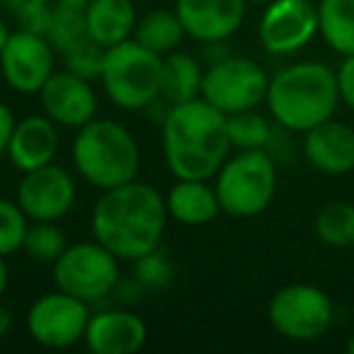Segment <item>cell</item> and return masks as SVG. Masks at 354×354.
Instances as JSON below:
<instances>
[{
    "label": "cell",
    "mask_w": 354,
    "mask_h": 354,
    "mask_svg": "<svg viewBox=\"0 0 354 354\" xmlns=\"http://www.w3.org/2000/svg\"><path fill=\"white\" fill-rule=\"evenodd\" d=\"M167 218L165 194L136 177L100 194L90 214V231L122 262H133L160 248Z\"/></svg>",
    "instance_id": "obj_1"
},
{
    "label": "cell",
    "mask_w": 354,
    "mask_h": 354,
    "mask_svg": "<svg viewBox=\"0 0 354 354\" xmlns=\"http://www.w3.org/2000/svg\"><path fill=\"white\" fill-rule=\"evenodd\" d=\"M160 148L175 180H212L233 148L226 114L204 97L167 104L160 122Z\"/></svg>",
    "instance_id": "obj_2"
},
{
    "label": "cell",
    "mask_w": 354,
    "mask_h": 354,
    "mask_svg": "<svg viewBox=\"0 0 354 354\" xmlns=\"http://www.w3.org/2000/svg\"><path fill=\"white\" fill-rule=\"evenodd\" d=\"M265 104L284 131L306 133L335 117L339 104L337 73L323 61H299L270 78Z\"/></svg>",
    "instance_id": "obj_3"
},
{
    "label": "cell",
    "mask_w": 354,
    "mask_h": 354,
    "mask_svg": "<svg viewBox=\"0 0 354 354\" xmlns=\"http://www.w3.org/2000/svg\"><path fill=\"white\" fill-rule=\"evenodd\" d=\"M71 156L75 172L100 192L131 183L141 170L136 136L122 122L107 117H95L75 131Z\"/></svg>",
    "instance_id": "obj_4"
},
{
    "label": "cell",
    "mask_w": 354,
    "mask_h": 354,
    "mask_svg": "<svg viewBox=\"0 0 354 354\" xmlns=\"http://www.w3.org/2000/svg\"><path fill=\"white\" fill-rule=\"evenodd\" d=\"M100 83L114 107L143 112L160 102L162 56L141 46L136 39L104 49Z\"/></svg>",
    "instance_id": "obj_5"
},
{
    "label": "cell",
    "mask_w": 354,
    "mask_h": 354,
    "mask_svg": "<svg viewBox=\"0 0 354 354\" xmlns=\"http://www.w3.org/2000/svg\"><path fill=\"white\" fill-rule=\"evenodd\" d=\"M221 212L236 218H252L272 204L277 194V162L267 148L228 156L214 175Z\"/></svg>",
    "instance_id": "obj_6"
},
{
    "label": "cell",
    "mask_w": 354,
    "mask_h": 354,
    "mask_svg": "<svg viewBox=\"0 0 354 354\" xmlns=\"http://www.w3.org/2000/svg\"><path fill=\"white\" fill-rule=\"evenodd\" d=\"M119 257L109 252L100 241H80L68 245L51 265L54 286L85 304H100L109 299L117 286L122 270Z\"/></svg>",
    "instance_id": "obj_7"
},
{
    "label": "cell",
    "mask_w": 354,
    "mask_h": 354,
    "mask_svg": "<svg viewBox=\"0 0 354 354\" xmlns=\"http://www.w3.org/2000/svg\"><path fill=\"white\" fill-rule=\"evenodd\" d=\"M270 75L248 56L226 54L204 68L202 97L223 114L245 112L265 104Z\"/></svg>",
    "instance_id": "obj_8"
},
{
    "label": "cell",
    "mask_w": 354,
    "mask_h": 354,
    "mask_svg": "<svg viewBox=\"0 0 354 354\" xmlns=\"http://www.w3.org/2000/svg\"><path fill=\"white\" fill-rule=\"evenodd\" d=\"M270 325L286 339L313 342L335 323L333 299L313 284H286L270 299Z\"/></svg>",
    "instance_id": "obj_9"
},
{
    "label": "cell",
    "mask_w": 354,
    "mask_h": 354,
    "mask_svg": "<svg viewBox=\"0 0 354 354\" xmlns=\"http://www.w3.org/2000/svg\"><path fill=\"white\" fill-rule=\"evenodd\" d=\"M90 315V304L56 289L41 294L27 308L25 328L27 335L41 347L68 349L85 339Z\"/></svg>",
    "instance_id": "obj_10"
},
{
    "label": "cell",
    "mask_w": 354,
    "mask_h": 354,
    "mask_svg": "<svg viewBox=\"0 0 354 354\" xmlns=\"http://www.w3.org/2000/svg\"><path fill=\"white\" fill-rule=\"evenodd\" d=\"M56 71V49L41 32L17 27L0 51V75L20 95H39Z\"/></svg>",
    "instance_id": "obj_11"
},
{
    "label": "cell",
    "mask_w": 354,
    "mask_h": 354,
    "mask_svg": "<svg viewBox=\"0 0 354 354\" xmlns=\"http://www.w3.org/2000/svg\"><path fill=\"white\" fill-rule=\"evenodd\" d=\"M318 35V6L310 0H272L262 10L257 39L270 56H291Z\"/></svg>",
    "instance_id": "obj_12"
},
{
    "label": "cell",
    "mask_w": 354,
    "mask_h": 354,
    "mask_svg": "<svg viewBox=\"0 0 354 354\" xmlns=\"http://www.w3.org/2000/svg\"><path fill=\"white\" fill-rule=\"evenodd\" d=\"M75 177L56 162L22 172L15 192V202L30 221H61L75 207Z\"/></svg>",
    "instance_id": "obj_13"
},
{
    "label": "cell",
    "mask_w": 354,
    "mask_h": 354,
    "mask_svg": "<svg viewBox=\"0 0 354 354\" xmlns=\"http://www.w3.org/2000/svg\"><path fill=\"white\" fill-rule=\"evenodd\" d=\"M39 102L44 114L61 129L78 131L97 117L100 100L93 80H85L71 71H54L51 78L39 90Z\"/></svg>",
    "instance_id": "obj_14"
},
{
    "label": "cell",
    "mask_w": 354,
    "mask_h": 354,
    "mask_svg": "<svg viewBox=\"0 0 354 354\" xmlns=\"http://www.w3.org/2000/svg\"><path fill=\"white\" fill-rule=\"evenodd\" d=\"M185 35L199 44H223L245 22V0H175Z\"/></svg>",
    "instance_id": "obj_15"
},
{
    "label": "cell",
    "mask_w": 354,
    "mask_h": 354,
    "mask_svg": "<svg viewBox=\"0 0 354 354\" xmlns=\"http://www.w3.org/2000/svg\"><path fill=\"white\" fill-rule=\"evenodd\" d=\"M148 325L129 306L90 315L83 344L93 354H133L146 344Z\"/></svg>",
    "instance_id": "obj_16"
},
{
    "label": "cell",
    "mask_w": 354,
    "mask_h": 354,
    "mask_svg": "<svg viewBox=\"0 0 354 354\" xmlns=\"http://www.w3.org/2000/svg\"><path fill=\"white\" fill-rule=\"evenodd\" d=\"M59 129V124L51 122L44 112L17 119L6 156L10 165L20 172H30L54 162L61 146Z\"/></svg>",
    "instance_id": "obj_17"
},
{
    "label": "cell",
    "mask_w": 354,
    "mask_h": 354,
    "mask_svg": "<svg viewBox=\"0 0 354 354\" xmlns=\"http://www.w3.org/2000/svg\"><path fill=\"white\" fill-rule=\"evenodd\" d=\"M304 158L323 175H347L354 170V129L337 119L318 124L304 133Z\"/></svg>",
    "instance_id": "obj_18"
},
{
    "label": "cell",
    "mask_w": 354,
    "mask_h": 354,
    "mask_svg": "<svg viewBox=\"0 0 354 354\" xmlns=\"http://www.w3.org/2000/svg\"><path fill=\"white\" fill-rule=\"evenodd\" d=\"M167 216L183 226H207L221 214L216 189L209 180H177L165 194Z\"/></svg>",
    "instance_id": "obj_19"
},
{
    "label": "cell",
    "mask_w": 354,
    "mask_h": 354,
    "mask_svg": "<svg viewBox=\"0 0 354 354\" xmlns=\"http://www.w3.org/2000/svg\"><path fill=\"white\" fill-rule=\"evenodd\" d=\"M136 6L133 0H90L85 6V30L88 39L102 49L133 39L136 32Z\"/></svg>",
    "instance_id": "obj_20"
},
{
    "label": "cell",
    "mask_w": 354,
    "mask_h": 354,
    "mask_svg": "<svg viewBox=\"0 0 354 354\" xmlns=\"http://www.w3.org/2000/svg\"><path fill=\"white\" fill-rule=\"evenodd\" d=\"M204 68L192 54L172 51L162 56V93L160 100L167 104L189 102L194 97H202Z\"/></svg>",
    "instance_id": "obj_21"
},
{
    "label": "cell",
    "mask_w": 354,
    "mask_h": 354,
    "mask_svg": "<svg viewBox=\"0 0 354 354\" xmlns=\"http://www.w3.org/2000/svg\"><path fill=\"white\" fill-rule=\"evenodd\" d=\"M318 35L335 54H354V0H320Z\"/></svg>",
    "instance_id": "obj_22"
},
{
    "label": "cell",
    "mask_w": 354,
    "mask_h": 354,
    "mask_svg": "<svg viewBox=\"0 0 354 354\" xmlns=\"http://www.w3.org/2000/svg\"><path fill=\"white\" fill-rule=\"evenodd\" d=\"M185 27L180 22L175 10H153L138 17L133 39L146 49L156 51L160 56H167L180 49L185 39Z\"/></svg>",
    "instance_id": "obj_23"
},
{
    "label": "cell",
    "mask_w": 354,
    "mask_h": 354,
    "mask_svg": "<svg viewBox=\"0 0 354 354\" xmlns=\"http://www.w3.org/2000/svg\"><path fill=\"white\" fill-rule=\"evenodd\" d=\"M44 37L51 41L56 54H66V51L73 49L75 44L85 41L88 39V30H85V8L56 0L54 8H51L49 22H46Z\"/></svg>",
    "instance_id": "obj_24"
},
{
    "label": "cell",
    "mask_w": 354,
    "mask_h": 354,
    "mask_svg": "<svg viewBox=\"0 0 354 354\" xmlns=\"http://www.w3.org/2000/svg\"><path fill=\"white\" fill-rule=\"evenodd\" d=\"M313 231L323 245L328 248H352L354 245V204L330 202L315 214Z\"/></svg>",
    "instance_id": "obj_25"
},
{
    "label": "cell",
    "mask_w": 354,
    "mask_h": 354,
    "mask_svg": "<svg viewBox=\"0 0 354 354\" xmlns=\"http://www.w3.org/2000/svg\"><path fill=\"white\" fill-rule=\"evenodd\" d=\"M228 124V138L236 151H257L267 148L274 136L270 119L260 114L257 109H245V112L226 114Z\"/></svg>",
    "instance_id": "obj_26"
},
{
    "label": "cell",
    "mask_w": 354,
    "mask_h": 354,
    "mask_svg": "<svg viewBox=\"0 0 354 354\" xmlns=\"http://www.w3.org/2000/svg\"><path fill=\"white\" fill-rule=\"evenodd\" d=\"M66 248H68V241L59 221H32L22 250L41 265H54Z\"/></svg>",
    "instance_id": "obj_27"
},
{
    "label": "cell",
    "mask_w": 354,
    "mask_h": 354,
    "mask_svg": "<svg viewBox=\"0 0 354 354\" xmlns=\"http://www.w3.org/2000/svg\"><path fill=\"white\" fill-rule=\"evenodd\" d=\"M30 223L32 221L15 199L0 197V255L8 257L22 250Z\"/></svg>",
    "instance_id": "obj_28"
},
{
    "label": "cell",
    "mask_w": 354,
    "mask_h": 354,
    "mask_svg": "<svg viewBox=\"0 0 354 354\" xmlns=\"http://www.w3.org/2000/svg\"><path fill=\"white\" fill-rule=\"evenodd\" d=\"M61 56H64L66 71H71V73L80 75V78H85V80H100L104 49L100 44H95L93 39L80 41V44H75L73 49H68Z\"/></svg>",
    "instance_id": "obj_29"
},
{
    "label": "cell",
    "mask_w": 354,
    "mask_h": 354,
    "mask_svg": "<svg viewBox=\"0 0 354 354\" xmlns=\"http://www.w3.org/2000/svg\"><path fill=\"white\" fill-rule=\"evenodd\" d=\"M133 277L146 286V291H160L172 281V262L160 248H156L133 260Z\"/></svg>",
    "instance_id": "obj_30"
},
{
    "label": "cell",
    "mask_w": 354,
    "mask_h": 354,
    "mask_svg": "<svg viewBox=\"0 0 354 354\" xmlns=\"http://www.w3.org/2000/svg\"><path fill=\"white\" fill-rule=\"evenodd\" d=\"M54 3L56 0H0V6L15 17L22 30L41 32V35L46 30Z\"/></svg>",
    "instance_id": "obj_31"
},
{
    "label": "cell",
    "mask_w": 354,
    "mask_h": 354,
    "mask_svg": "<svg viewBox=\"0 0 354 354\" xmlns=\"http://www.w3.org/2000/svg\"><path fill=\"white\" fill-rule=\"evenodd\" d=\"M337 90L339 102H344L354 112V54L342 56V64L337 66Z\"/></svg>",
    "instance_id": "obj_32"
},
{
    "label": "cell",
    "mask_w": 354,
    "mask_h": 354,
    "mask_svg": "<svg viewBox=\"0 0 354 354\" xmlns=\"http://www.w3.org/2000/svg\"><path fill=\"white\" fill-rule=\"evenodd\" d=\"M143 294H146V286L131 274V277H119L117 286L112 291V299H117L122 306H133L143 299Z\"/></svg>",
    "instance_id": "obj_33"
},
{
    "label": "cell",
    "mask_w": 354,
    "mask_h": 354,
    "mask_svg": "<svg viewBox=\"0 0 354 354\" xmlns=\"http://www.w3.org/2000/svg\"><path fill=\"white\" fill-rule=\"evenodd\" d=\"M15 124H17L15 112H12L6 102H0V160L8 156V146H10Z\"/></svg>",
    "instance_id": "obj_34"
},
{
    "label": "cell",
    "mask_w": 354,
    "mask_h": 354,
    "mask_svg": "<svg viewBox=\"0 0 354 354\" xmlns=\"http://www.w3.org/2000/svg\"><path fill=\"white\" fill-rule=\"evenodd\" d=\"M12 325H15V318H12V310L8 308V306L0 304V339L10 335Z\"/></svg>",
    "instance_id": "obj_35"
},
{
    "label": "cell",
    "mask_w": 354,
    "mask_h": 354,
    "mask_svg": "<svg viewBox=\"0 0 354 354\" xmlns=\"http://www.w3.org/2000/svg\"><path fill=\"white\" fill-rule=\"evenodd\" d=\"M8 284H10V267H8L6 257L0 255V299H3V296H6Z\"/></svg>",
    "instance_id": "obj_36"
},
{
    "label": "cell",
    "mask_w": 354,
    "mask_h": 354,
    "mask_svg": "<svg viewBox=\"0 0 354 354\" xmlns=\"http://www.w3.org/2000/svg\"><path fill=\"white\" fill-rule=\"evenodd\" d=\"M10 27H8V22L3 20V17H0V51H3V46L8 44V39H10Z\"/></svg>",
    "instance_id": "obj_37"
},
{
    "label": "cell",
    "mask_w": 354,
    "mask_h": 354,
    "mask_svg": "<svg viewBox=\"0 0 354 354\" xmlns=\"http://www.w3.org/2000/svg\"><path fill=\"white\" fill-rule=\"evenodd\" d=\"M61 3H71V6H80V8H85L90 3V0H61Z\"/></svg>",
    "instance_id": "obj_38"
},
{
    "label": "cell",
    "mask_w": 354,
    "mask_h": 354,
    "mask_svg": "<svg viewBox=\"0 0 354 354\" xmlns=\"http://www.w3.org/2000/svg\"><path fill=\"white\" fill-rule=\"evenodd\" d=\"M347 352L354 354V330H352V335H349V339H347Z\"/></svg>",
    "instance_id": "obj_39"
},
{
    "label": "cell",
    "mask_w": 354,
    "mask_h": 354,
    "mask_svg": "<svg viewBox=\"0 0 354 354\" xmlns=\"http://www.w3.org/2000/svg\"><path fill=\"white\" fill-rule=\"evenodd\" d=\"M248 6H267V3H272V0H245Z\"/></svg>",
    "instance_id": "obj_40"
}]
</instances>
